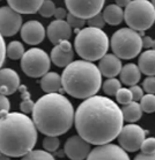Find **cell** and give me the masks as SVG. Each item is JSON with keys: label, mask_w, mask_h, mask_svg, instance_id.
<instances>
[{"label": "cell", "mask_w": 155, "mask_h": 160, "mask_svg": "<svg viewBox=\"0 0 155 160\" xmlns=\"http://www.w3.org/2000/svg\"><path fill=\"white\" fill-rule=\"evenodd\" d=\"M78 135L93 145L111 143L123 129L124 116L118 104L107 96L94 95L81 102L75 112Z\"/></svg>", "instance_id": "cell-1"}, {"label": "cell", "mask_w": 155, "mask_h": 160, "mask_svg": "<svg viewBox=\"0 0 155 160\" xmlns=\"http://www.w3.org/2000/svg\"><path fill=\"white\" fill-rule=\"evenodd\" d=\"M75 112L71 101L61 93H46L35 102L32 121L41 133L61 136L72 128Z\"/></svg>", "instance_id": "cell-2"}, {"label": "cell", "mask_w": 155, "mask_h": 160, "mask_svg": "<svg viewBox=\"0 0 155 160\" xmlns=\"http://www.w3.org/2000/svg\"><path fill=\"white\" fill-rule=\"evenodd\" d=\"M37 128L23 112H8L0 117V151L8 157H23L35 148Z\"/></svg>", "instance_id": "cell-3"}, {"label": "cell", "mask_w": 155, "mask_h": 160, "mask_svg": "<svg viewBox=\"0 0 155 160\" xmlns=\"http://www.w3.org/2000/svg\"><path fill=\"white\" fill-rule=\"evenodd\" d=\"M61 81L65 93L75 99H88L96 95L102 85L99 66L88 60H74L64 68Z\"/></svg>", "instance_id": "cell-4"}, {"label": "cell", "mask_w": 155, "mask_h": 160, "mask_svg": "<svg viewBox=\"0 0 155 160\" xmlns=\"http://www.w3.org/2000/svg\"><path fill=\"white\" fill-rule=\"evenodd\" d=\"M110 42L108 35L99 28L90 27L82 28L74 40V48L76 53L82 59L88 62L99 60L105 56Z\"/></svg>", "instance_id": "cell-5"}, {"label": "cell", "mask_w": 155, "mask_h": 160, "mask_svg": "<svg viewBox=\"0 0 155 160\" xmlns=\"http://www.w3.org/2000/svg\"><path fill=\"white\" fill-rule=\"evenodd\" d=\"M124 20L128 28L145 32L155 22V7L149 0H132L125 7Z\"/></svg>", "instance_id": "cell-6"}, {"label": "cell", "mask_w": 155, "mask_h": 160, "mask_svg": "<svg viewBox=\"0 0 155 160\" xmlns=\"http://www.w3.org/2000/svg\"><path fill=\"white\" fill-rule=\"evenodd\" d=\"M114 53L120 59H132L138 56L143 47V36L131 28H122L114 32L110 41Z\"/></svg>", "instance_id": "cell-7"}, {"label": "cell", "mask_w": 155, "mask_h": 160, "mask_svg": "<svg viewBox=\"0 0 155 160\" xmlns=\"http://www.w3.org/2000/svg\"><path fill=\"white\" fill-rule=\"evenodd\" d=\"M51 57L40 48H31L24 52L21 58V68L28 77L41 78L49 72Z\"/></svg>", "instance_id": "cell-8"}, {"label": "cell", "mask_w": 155, "mask_h": 160, "mask_svg": "<svg viewBox=\"0 0 155 160\" xmlns=\"http://www.w3.org/2000/svg\"><path fill=\"white\" fill-rule=\"evenodd\" d=\"M147 131H145L138 124H127L120 130L118 135V143L127 152H135L140 150L143 140L146 139Z\"/></svg>", "instance_id": "cell-9"}, {"label": "cell", "mask_w": 155, "mask_h": 160, "mask_svg": "<svg viewBox=\"0 0 155 160\" xmlns=\"http://www.w3.org/2000/svg\"><path fill=\"white\" fill-rule=\"evenodd\" d=\"M105 0H65L68 12L81 19H90L101 13Z\"/></svg>", "instance_id": "cell-10"}, {"label": "cell", "mask_w": 155, "mask_h": 160, "mask_svg": "<svg viewBox=\"0 0 155 160\" xmlns=\"http://www.w3.org/2000/svg\"><path fill=\"white\" fill-rule=\"evenodd\" d=\"M22 28V16L11 6L0 7V34L13 36Z\"/></svg>", "instance_id": "cell-11"}, {"label": "cell", "mask_w": 155, "mask_h": 160, "mask_svg": "<svg viewBox=\"0 0 155 160\" xmlns=\"http://www.w3.org/2000/svg\"><path fill=\"white\" fill-rule=\"evenodd\" d=\"M86 160H131L120 145L108 144L96 145L95 148H93L90 153L88 154Z\"/></svg>", "instance_id": "cell-12"}, {"label": "cell", "mask_w": 155, "mask_h": 160, "mask_svg": "<svg viewBox=\"0 0 155 160\" xmlns=\"http://www.w3.org/2000/svg\"><path fill=\"white\" fill-rule=\"evenodd\" d=\"M90 143L79 135L70 137L64 145V152L72 160H85L92 151Z\"/></svg>", "instance_id": "cell-13"}, {"label": "cell", "mask_w": 155, "mask_h": 160, "mask_svg": "<svg viewBox=\"0 0 155 160\" xmlns=\"http://www.w3.org/2000/svg\"><path fill=\"white\" fill-rule=\"evenodd\" d=\"M21 37L29 45H37L43 42L45 37V29L40 21H28L21 28Z\"/></svg>", "instance_id": "cell-14"}, {"label": "cell", "mask_w": 155, "mask_h": 160, "mask_svg": "<svg viewBox=\"0 0 155 160\" xmlns=\"http://www.w3.org/2000/svg\"><path fill=\"white\" fill-rule=\"evenodd\" d=\"M51 62L58 68H66L73 62L74 52L72 44L68 40L61 41L59 44L55 45L51 51Z\"/></svg>", "instance_id": "cell-15"}, {"label": "cell", "mask_w": 155, "mask_h": 160, "mask_svg": "<svg viewBox=\"0 0 155 160\" xmlns=\"http://www.w3.org/2000/svg\"><path fill=\"white\" fill-rule=\"evenodd\" d=\"M46 35L53 45L59 44L61 41L70 40L72 35V27L66 20H55L49 24Z\"/></svg>", "instance_id": "cell-16"}, {"label": "cell", "mask_w": 155, "mask_h": 160, "mask_svg": "<svg viewBox=\"0 0 155 160\" xmlns=\"http://www.w3.org/2000/svg\"><path fill=\"white\" fill-rule=\"evenodd\" d=\"M20 77L12 68H0V94L11 95L20 88Z\"/></svg>", "instance_id": "cell-17"}, {"label": "cell", "mask_w": 155, "mask_h": 160, "mask_svg": "<svg viewBox=\"0 0 155 160\" xmlns=\"http://www.w3.org/2000/svg\"><path fill=\"white\" fill-rule=\"evenodd\" d=\"M99 68L102 76L107 78H115L120 73L123 64L120 62L119 57H117L115 53H107L99 59Z\"/></svg>", "instance_id": "cell-18"}, {"label": "cell", "mask_w": 155, "mask_h": 160, "mask_svg": "<svg viewBox=\"0 0 155 160\" xmlns=\"http://www.w3.org/2000/svg\"><path fill=\"white\" fill-rule=\"evenodd\" d=\"M41 88L45 93H64L61 76L57 72H48L41 79Z\"/></svg>", "instance_id": "cell-19"}, {"label": "cell", "mask_w": 155, "mask_h": 160, "mask_svg": "<svg viewBox=\"0 0 155 160\" xmlns=\"http://www.w3.org/2000/svg\"><path fill=\"white\" fill-rule=\"evenodd\" d=\"M7 2L20 14H35L40 11L44 0H7Z\"/></svg>", "instance_id": "cell-20"}, {"label": "cell", "mask_w": 155, "mask_h": 160, "mask_svg": "<svg viewBox=\"0 0 155 160\" xmlns=\"http://www.w3.org/2000/svg\"><path fill=\"white\" fill-rule=\"evenodd\" d=\"M119 77L122 84L131 87V86H134L140 81L141 71H140L138 65L130 63V64H126L125 66H123L119 73Z\"/></svg>", "instance_id": "cell-21"}, {"label": "cell", "mask_w": 155, "mask_h": 160, "mask_svg": "<svg viewBox=\"0 0 155 160\" xmlns=\"http://www.w3.org/2000/svg\"><path fill=\"white\" fill-rule=\"evenodd\" d=\"M138 66L141 73H145L146 76H155V50L148 49L147 51L143 52L138 59Z\"/></svg>", "instance_id": "cell-22"}, {"label": "cell", "mask_w": 155, "mask_h": 160, "mask_svg": "<svg viewBox=\"0 0 155 160\" xmlns=\"http://www.w3.org/2000/svg\"><path fill=\"white\" fill-rule=\"evenodd\" d=\"M103 18L105 22L110 26H117V24L122 23V21L124 20V11L123 8L119 7L118 5L112 4L109 5L104 8L103 11Z\"/></svg>", "instance_id": "cell-23"}, {"label": "cell", "mask_w": 155, "mask_h": 160, "mask_svg": "<svg viewBox=\"0 0 155 160\" xmlns=\"http://www.w3.org/2000/svg\"><path fill=\"white\" fill-rule=\"evenodd\" d=\"M122 112H123L124 121L130 123H135L137 121H139L143 112L140 103H138L137 101H132L130 103L125 104L122 108Z\"/></svg>", "instance_id": "cell-24"}, {"label": "cell", "mask_w": 155, "mask_h": 160, "mask_svg": "<svg viewBox=\"0 0 155 160\" xmlns=\"http://www.w3.org/2000/svg\"><path fill=\"white\" fill-rule=\"evenodd\" d=\"M19 92H20V96H21L20 110L23 114H30V112H32L34 107H35V102L32 101L27 86L21 85L20 88H19Z\"/></svg>", "instance_id": "cell-25"}, {"label": "cell", "mask_w": 155, "mask_h": 160, "mask_svg": "<svg viewBox=\"0 0 155 160\" xmlns=\"http://www.w3.org/2000/svg\"><path fill=\"white\" fill-rule=\"evenodd\" d=\"M6 53L9 59L17 60L21 59L24 55V47L20 41H12L9 42L6 49Z\"/></svg>", "instance_id": "cell-26"}, {"label": "cell", "mask_w": 155, "mask_h": 160, "mask_svg": "<svg viewBox=\"0 0 155 160\" xmlns=\"http://www.w3.org/2000/svg\"><path fill=\"white\" fill-rule=\"evenodd\" d=\"M103 91L109 96L116 95L117 92L122 88V81L116 78H108L103 82Z\"/></svg>", "instance_id": "cell-27"}, {"label": "cell", "mask_w": 155, "mask_h": 160, "mask_svg": "<svg viewBox=\"0 0 155 160\" xmlns=\"http://www.w3.org/2000/svg\"><path fill=\"white\" fill-rule=\"evenodd\" d=\"M21 160H55V157L45 150H32L22 157Z\"/></svg>", "instance_id": "cell-28"}, {"label": "cell", "mask_w": 155, "mask_h": 160, "mask_svg": "<svg viewBox=\"0 0 155 160\" xmlns=\"http://www.w3.org/2000/svg\"><path fill=\"white\" fill-rule=\"evenodd\" d=\"M140 106L143 112L152 114L155 112V94H146L141 98L140 100Z\"/></svg>", "instance_id": "cell-29"}, {"label": "cell", "mask_w": 155, "mask_h": 160, "mask_svg": "<svg viewBox=\"0 0 155 160\" xmlns=\"http://www.w3.org/2000/svg\"><path fill=\"white\" fill-rule=\"evenodd\" d=\"M59 145L60 140L57 136H46L43 139V148L50 153L56 152L59 148Z\"/></svg>", "instance_id": "cell-30"}, {"label": "cell", "mask_w": 155, "mask_h": 160, "mask_svg": "<svg viewBox=\"0 0 155 160\" xmlns=\"http://www.w3.org/2000/svg\"><path fill=\"white\" fill-rule=\"evenodd\" d=\"M56 5L52 0H44V2L41 6L40 13L43 18H51V16L55 15V12H56Z\"/></svg>", "instance_id": "cell-31"}, {"label": "cell", "mask_w": 155, "mask_h": 160, "mask_svg": "<svg viewBox=\"0 0 155 160\" xmlns=\"http://www.w3.org/2000/svg\"><path fill=\"white\" fill-rule=\"evenodd\" d=\"M116 99H117V102L120 104H125L130 103L133 101V95H132V92L130 88H120L119 91L116 94Z\"/></svg>", "instance_id": "cell-32"}, {"label": "cell", "mask_w": 155, "mask_h": 160, "mask_svg": "<svg viewBox=\"0 0 155 160\" xmlns=\"http://www.w3.org/2000/svg\"><path fill=\"white\" fill-rule=\"evenodd\" d=\"M66 21H67L68 24L71 26L72 28H74V30H75V29H81L85 24H86V20H85V19H81V18L74 15V14H72V13H70V12H68V14H67Z\"/></svg>", "instance_id": "cell-33"}, {"label": "cell", "mask_w": 155, "mask_h": 160, "mask_svg": "<svg viewBox=\"0 0 155 160\" xmlns=\"http://www.w3.org/2000/svg\"><path fill=\"white\" fill-rule=\"evenodd\" d=\"M105 23H107V22L104 20L102 13H99V14L94 15L93 18H90V19H88V26H90V27H95V28L102 29L104 26H105Z\"/></svg>", "instance_id": "cell-34"}, {"label": "cell", "mask_w": 155, "mask_h": 160, "mask_svg": "<svg viewBox=\"0 0 155 160\" xmlns=\"http://www.w3.org/2000/svg\"><path fill=\"white\" fill-rule=\"evenodd\" d=\"M143 88L148 94H155V76H147L143 81Z\"/></svg>", "instance_id": "cell-35"}, {"label": "cell", "mask_w": 155, "mask_h": 160, "mask_svg": "<svg viewBox=\"0 0 155 160\" xmlns=\"http://www.w3.org/2000/svg\"><path fill=\"white\" fill-rule=\"evenodd\" d=\"M141 152L143 153H153L155 152V137H149L143 140L141 145Z\"/></svg>", "instance_id": "cell-36"}, {"label": "cell", "mask_w": 155, "mask_h": 160, "mask_svg": "<svg viewBox=\"0 0 155 160\" xmlns=\"http://www.w3.org/2000/svg\"><path fill=\"white\" fill-rule=\"evenodd\" d=\"M9 109H11V102L8 100L7 95L0 94V117L8 114Z\"/></svg>", "instance_id": "cell-37"}, {"label": "cell", "mask_w": 155, "mask_h": 160, "mask_svg": "<svg viewBox=\"0 0 155 160\" xmlns=\"http://www.w3.org/2000/svg\"><path fill=\"white\" fill-rule=\"evenodd\" d=\"M6 49H7V45H6V43H5L4 36L0 34V68H1V66L4 65L5 58H6V56H7Z\"/></svg>", "instance_id": "cell-38"}, {"label": "cell", "mask_w": 155, "mask_h": 160, "mask_svg": "<svg viewBox=\"0 0 155 160\" xmlns=\"http://www.w3.org/2000/svg\"><path fill=\"white\" fill-rule=\"evenodd\" d=\"M132 92V95H133V101H140L141 98L143 96V88L138 86V85H134V86H131L130 87Z\"/></svg>", "instance_id": "cell-39"}, {"label": "cell", "mask_w": 155, "mask_h": 160, "mask_svg": "<svg viewBox=\"0 0 155 160\" xmlns=\"http://www.w3.org/2000/svg\"><path fill=\"white\" fill-rule=\"evenodd\" d=\"M143 47L145 49L155 50V40L149 36H143Z\"/></svg>", "instance_id": "cell-40"}, {"label": "cell", "mask_w": 155, "mask_h": 160, "mask_svg": "<svg viewBox=\"0 0 155 160\" xmlns=\"http://www.w3.org/2000/svg\"><path fill=\"white\" fill-rule=\"evenodd\" d=\"M67 14L68 13L66 12V9L63 7H58L56 8V12H55V18H56V20H64V19H66L67 18Z\"/></svg>", "instance_id": "cell-41"}, {"label": "cell", "mask_w": 155, "mask_h": 160, "mask_svg": "<svg viewBox=\"0 0 155 160\" xmlns=\"http://www.w3.org/2000/svg\"><path fill=\"white\" fill-rule=\"evenodd\" d=\"M134 160H155V152L153 153H139L137 154Z\"/></svg>", "instance_id": "cell-42"}, {"label": "cell", "mask_w": 155, "mask_h": 160, "mask_svg": "<svg viewBox=\"0 0 155 160\" xmlns=\"http://www.w3.org/2000/svg\"><path fill=\"white\" fill-rule=\"evenodd\" d=\"M115 1H116V5H118L119 7L123 8V7H126L132 0H115Z\"/></svg>", "instance_id": "cell-43"}, {"label": "cell", "mask_w": 155, "mask_h": 160, "mask_svg": "<svg viewBox=\"0 0 155 160\" xmlns=\"http://www.w3.org/2000/svg\"><path fill=\"white\" fill-rule=\"evenodd\" d=\"M9 158H11V157H8L7 154H5L4 152L0 151V160H9Z\"/></svg>", "instance_id": "cell-44"}, {"label": "cell", "mask_w": 155, "mask_h": 160, "mask_svg": "<svg viewBox=\"0 0 155 160\" xmlns=\"http://www.w3.org/2000/svg\"><path fill=\"white\" fill-rule=\"evenodd\" d=\"M152 4L154 5V7H155V0H152Z\"/></svg>", "instance_id": "cell-45"}, {"label": "cell", "mask_w": 155, "mask_h": 160, "mask_svg": "<svg viewBox=\"0 0 155 160\" xmlns=\"http://www.w3.org/2000/svg\"><path fill=\"white\" fill-rule=\"evenodd\" d=\"M0 1H1V0H0Z\"/></svg>", "instance_id": "cell-46"}]
</instances>
